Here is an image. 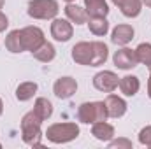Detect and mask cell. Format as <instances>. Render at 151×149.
I'll return each instance as SVG.
<instances>
[{
  "label": "cell",
  "mask_w": 151,
  "mask_h": 149,
  "mask_svg": "<svg viewBox=\"0 0 151 149\" xmlns=\"http://www.w3.org/2000/svg\"><path fill=\"white\" fill-rule=\"evenodd\" d=\"M81 130L79 126L72 123V121H65V123H53L47 126L46 130V139L53 144H67V142H72L79 137Z\"/></svg>",
  "instance_id": "obj_1"
},
{
  "label": "cell",
  "mask_w": 151,
  "mask_h": 149,
  "mask_svg": "<svg viewBox=\"0 0 151 149\" xmlns=\"http://www.w3.org/2000/svg\"><path fill=\"white\" fill-rule=\"evenodd\" d=\"M40 125H42V119L34 111L27 112L21 117V139L27 146H32V148L40 146V140H42Z\"/></svg>",
  "instance_id": "obj_2"
},
{
  "label": "cell",
  "mask_w": 151,
  "mask_h": 149,
  "mask_svg": "<svg viewBox=\"0 0 151 149\" xmlns=\"http://www.w3.org/2000/svg\"><path fill=\"white\" fill-rule=\"evenodd\" d=\"M107 109L102 102H83L77 109V119L84 125H93L97 121H107Z\"/></svg>",
  "instance_id": "obj_3"
},
{
  "label": "cell",
  "mask_w": 151,
  "mask_h": 149,
  "mask_svg": "<svg viewBox=\"0 0 151 149\" xmlns=\"http://www.w3.org/2000/svg\"><path fill=\"white\" fill-rule=\"evenodd\" d=\"M60 12L56 0H30L27 5V14L34 19H55Z\"/></svg>",
  "instance_id": "obj_4"
},
{
  "label": "cell",
  "mask_w": 151,
  "mask_h": 149,
  "mask_svg": "<svg viewBox=\"0 0 151 149\" xmlns=\"http://www.w3.org/2000/svg\"><path fill=\"white\" fill-rule=\"evenodd\" d=\"M113 62L119 70H132L139 65L135 49H130V47H125V46H121L118 51H114Z\"/></svg>",
  "instance_id": "obj_5"
},
{
  "label": "cell",
  "mask_w": 151,
  "mask_h": 149,
  "mask_svg": "<svg viewBox=\"0 0 151 149\" xmlns=\"http://www.w3.org/2000/svg\"><path fill=\"white\" fill-rule=\"evenodd\" d=\"M21 37H23L25 51H30V53H34L35 49H39V47L46 42L44 32H42L39 27H34V25L21 28Z\"/></svg>",
  "instance_id": "obj_6"
},
{
  "label": "cell",
  "mask_w": 151,
  "mask_h": 149,
  "mask_svg": "<svg viewBox=\"0 0 151 149\" xmlns=\"http://www.w3.org/2000/svg\"><path fill=\"white\" fill-rule=\"evenodd\" d=\"M77 91V81L70 75H63V77H58L53 84V93L56 98L60 100H69L72 98Z\"/></svg>",
  "instance_id": "obj_7"
},
{
  "label": "cell",
  "mask_w": 151,
  "mask_h": 149,
  "mask_svg": "<svg viewBox=\"0 0 151 149\" xmlns=\"http://www.w3.org/2000/svg\"><path fill=\"white\" fill-rule=\"evenodd\" d=\"M118 82H119V77L113 70H100L93 75V86L102 93H113L118 88Z\"/></svg>",
  "instance_id": "obj_8"
},
{
  "label": "cell",
  "mask_w": 151,
  "mask_h": 149,
  "mask_svg": "<svg viewBox=\"0 0 151 149\" xmlns=\"http://www.w3.org/2000/svg\"><path fill=\"white\" fill-rule=\"evenodd\" d=\"M51 37L56 42H69L74 35V27L69 19H62V18H55L51 23Z\"/></svg>",
  "instance_id": "obj_9"
},
{
  "label": "cell",
  "mask_w": 151,
  "mask_h": 149,
  "mask_svg": "<svg viewBox=\"0 0 151 149\" xmlns=\"http://www.w3.org/2000/svg\"><path fill=\"white\" fill-rule=\"evenodd\" d=\"M104 104H106V109H107V116L113 117V119H119V117H123L127 114V107L128 105H127V102L119 95L107 93Z\"/></svg>",
  "instance_id": "obj_10"
},
{
  "label": "cell",
  "mask_w": 151,
  "mask_h": 149,
  "mask_svg": "<svg viewBox=\"0 0 151 149\" xmlns=\"http://www.w3.org/2000/svg\"><path fill=\"white\" fill-rule=\"evenodd\" d=\"M70 54H72V60H74L77 65L90 67L91 56H93V46H91V42L81 40V42H77L74 47H72V53Z\"/></svg>",
  "instance_id": "obj_11"
},
{
  "label": "cell",
  "mask_w": 151,
  "mask_h": 149,
  "mask_svg": "<svg viewBox=\"0 0 151 149\" xmlns=\"http://www.w3.org/2000/svg\"><path fill=\"white\" fill-rule=\"evenodd\" d=\"M135 35V30L132 25H127V23H121V25H116L111 32V40H113L116 46H127Z\"/></svg>",
  "instance_id": "obj_12"
},
{
  "label": "cell",
  "mask_w": 151,
  "mask_h": 149,
  "mask_svg": "<svg viewBox=\"0 0 151 149\" xmlns=\"http://www.w3.org/2000/svg\"><path fill=\"white\" fill-rule=\"evenodd\" d=\"M125 18H137L142 11V0H111Z\"/></svg>",
  "instance_id": "obj_13"
},
{
  "label": "cell",
  "mask_w": 151,
  "mask_h": 149,
  "mask_svg": "<svg viewBox=\"0 0 151 149\" xmlns=\"http://www.w3.org/2000/svg\"><path fill=\"white\" fill-rule=\"evenodd\" d=\"M65 16H67V19L72 23V25H86V21H88V12H86V9L84 7H79L77 4H67L65 5Z\"/></svg>",
  "instance_id": "obj_14"
},
{
  "label": "cell",
  "mask_w": 151,
  "mask_h": 149,
  "mask_svg": "<svg viewBox=\"0 0 151 149\" xmlns=\"http://www.w3.org/2000/svg\"><path fill=\"white\" fill-rule=\"evenodd\" d=\"M91 135L100 142H109L114 139V126L107 121H97L91 125Z\"/></svg>",
  "instance_id": "obj_15"
},
{
  "label": "cell",
  "mask_w": 151,
  "mask_h": 149,
  "mask_svg": "<svg viewBox=\"0 0 151 149\" xmlns=\"http://www.w3.org/2000/svg\"><path fill=\"white\" fill-rule=\"evenodd\" d=\"M118 88L125 97H135L141 90V81L137 75H125V77H119Z\"/></svg>",
  "instance_id": "obj_16"
},
{
  "label": "cell",
  "mask_w": 151,
  "mask_h": 149,
  "mask_svg": "<svg viewBox=\"0 0 151 149\" xmlns=\"http://www.w3.org/2000/svg\"><path fill=\"white\" fill-rule=\"evenodd\" d=\"M84 9L90 18H107L109 14L107 0H84Z\"/></svg>",
  "instance_id": "obj_17"
},
{
  "label": "cell",
  "mask_w": 151,
  "mask_h": 149,
  "mask_svg": "<svg viewBox=\"0 0 151 149\" xmlns=\"http://www.w3.org/2000/svg\"><path fill=\"white\" fill-rule=\"evenodd\" d=\"M91 46H93V56H91L90 67H100V65H104L107 62V58H109V47H107V44H104L100 40H95V42H91Z\"/></svg>",
  "instance_id": "obj_18"
},
{
  "label": "cell",
  "mask_w": 151,
  "mask_h": 149,
  "mask_svg": "<svg viewBox=\"0 0 151 149\" xmlns=\"http://www.w3.org/2000/svg\"><path fill=\"white\" fill-rule=\"evenodd\" d=\"M37 90H39L37 82H34V81H25V82L18 84V88H16V100H19V102H28V100H32V98L35 97Z\"/></svg>",
  "instance_id": "obj_19"
},
{
  "label": "cell",
  "mask_w": 151,
  "mask_h": 149,
  "mask_svg": "<svg viewBox=\"0 0 151 149\" xmlns=\"http://www.w3.org/2000/svg\"><path fill=\"white\" fill-rule=\"evenodd\" d=\"M5 49L9 53H23L25 46H23V37H21V30H11L5 37Z\"/></svg>",
  "instance_id": "obj_20"
},
{
  "label": "cell",
  "mask_w": 151,
  "mask_h": 149,
  "mask_svg": "<svg viewBox=\"0 0 151 149\" xmlns=\"http://www.w3.org/2000/svg\"><path fill=\"white\" fill-rule=\"evenodd\" d=\"M86 25H88L90 32L95 37H104L109 32V21H107V18H100V16L99 18H88Z\"/></svg>",
  "instance_id": "obj_21"
},
{
  "label": "cell",
  "mask_w": 151,
  "mask_h": 149,
  "mask_svg": "<svg viewBox=\"0 0 151 149\" xmlns=\"http://www.w3.org/2000/svg\"><path fill=\"white\" fill-rule=\"evenodd\" d=\"M34 58L37 60V62H42V63H49V62H53L55 60V56H56V49H55V46L51 44V42H44L39 49H35L34 53Z\"/></svg>",
  "instance_id": "obj_22"
},
{
  "label": "cell",
  "mask_w": 151,
  "mask_h": 149,
  "mask_svg": "<svg viewBox=\"0 0 151 149\" xmlns=\"http://www.w3.org/2000/svg\"><path fill=\"white\" fill-rule=\"evenodd\" d=\"M34 112L37 114L42 121H46V119H49L53 116V104L47 98L39 97L37 100H35V104H34Z\"/></svg>",
  "instance_id": "obj_23"
},
{
  "label": "cell",
  "mask_w": 151,
  "mask_h": 149,
  "mask_svg": "<svg viewBox=\"0 0 151 149\" xmlns=\"http://www.w3.org/2000/svg\"><path fill=\"white\" fill-rule=\"evenodd\" d=\"M135 54H137L139 63H142V65L148 67L151 63V44L150 42H141V44L135 47Z\"/></svg>",
  "instance_id": "obj_24"
},
{
  "label": "cell",
  "mask_w": 151,
  "mask_h": 149,
  "mask_svg": "<svg viewBox=\"0 0 151 149\" xmlns=\"http://www.w3.org/2000/svg\"><path fill=\"white\" fill-rule=\"evenodd\" d=\"M107 146L111 149H132L134 148V144H132V140L130 139H127V137H119V139H111L109 142H107Z\"/></svg>",
  "instance_id": "obj_25"
},
{
  "label": "cell",
  "mask_w": 151,
  "mask_h": 149,
  "mask_svg": "<svg viewBox=\"0 0 151 149\" xmlns=\"http://www.w3.org/2000/svg\"><path fill=\"white\" fill-rule=\"evenodd\" d=\"M137 139H139V144H141V146L151 148V125L144 126V128H141V132H139Z\"/></svg>",
  "instance_id": "obj_26"
},
{
  "label": "cell",
  "mask_w": 151,
  "mask_h": 149,
  "mask_svg": "<svg viewBox=\"0 0 151 149\" xmlns=\"http://www.w3.org/2000/svg\"><path fill=\"white\" fill-rule=\"evenodd\" d=\"M7 27H9V18L0 11V32H5Z\"/></svg>",
  "instance_id": "obj_27"
},
{
  "label": "cell",
  "mask_w": 151,
  "mask_h": 149,
  "mask_svg": "<svg viewBox=\"0 0 151 149\" xmlns=\"http://www.w3.org/2000/svg\"><path fill=\"white\" fill-rule=\"evenodd\" d=\"M148 97L151 98V72H150V77H148Z\"/></svg>",
  "instance_id": "obj_28"
},
{
  "label": "cell",
  "mask_w": 151,
  "mask_h": 149,
  "mask_svg": "<svg viewBox=\"0 0 151 149\" xmlns=\"http://www.w3.org/2000/svg\"><path fill=\"white\" fill-rule=\"evenodd\" d=\"M142 5H146V7L151 9V0H142Z\"/></svg>",
  "instance_id": "obj_29"
},
{
  "label": "cell",
  "mask_w": 151,
  "mask_h": 149,
  "mask_svg": "<svg viewBox=\"0 0 151 149\" xmlns=\"http://www.w3.org/2000/svg\"><path fill=\"white\" fill-rule=\"evenodd\" d=\"M4 114V102H2V98H0V116Z\"/></svg>",
  "instance_id": "obj_30"
},
{
  "label": "cell",
  "mask_w": 151,
  "mask_h": 149,
  "mask_svg": "<svg viewBox=\"0 0 151 149\" xmlns=\"http://www.w3.org/2000/svg\"><path fill=\"white\" fill-rule=\"evenodd\" d=\"M4 4H5V0H0V11H2V7H4Z\"/></svg>",
  "instance_id": "obj_31"
},
{
  "label": "cell",
  "mask_w": 151,
  "mask_h": 149,
  "mask_svg": "<svg viewBox=\"0 0 151 149\" xmlns=\"http://www.w3.org/2000/svg\"><path fill=\"white\" fill-rule=\"evenodd\" d=\"M65 2H67V4H72V2H76V0H65Z\"/></svg>",
  "instance_id": "obj_32"
},
{
  "label": "cell",
  "mask_w": 151,
  "mask_h": 149,
  "mask_svg": "<svg viewBox=\"0 0 151 149\" xmlns=\"http://www.w3.org/2000/svg\"><path fill=\"white\" fill-rule=\"evenodd\" d=\"M148 69H150V72H151V63H150V65H148Z\"/></svg>",
  "instance_id": "obj_33"
},
{
  "label": "cell",
  "mask_w": 151,
  "mask_h": 149,
  "mask_svg": "<svg viewBox=\"0 0 151 149\" xmlns=\"http://www.w3.org/2000/svg\"><path fill=\"white\" fill-rule=\"evenodd\" d=\"M0 148H2V144H0Z\"/></svg>",
  "instance_id": "obj_34"
}]
</instances>
